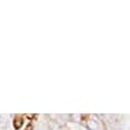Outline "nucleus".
<instances>
[{
  "instance_id": "3",
  "label": "nucleus",
  "mask_w": 130,
  "mask_h": 130,
  "mask_svg": "<svg viewBox=\"0 0 130 130\" xmlns=\"http://www.w3.org/2000/svg\"><path fill=\"white\" fill-rule=\"evenodd\" d=\"M25 130H32V125H31V124H29V125L26 126V129H25Z\"/></svg>"
},
{
  "instance_id": "1",
  "label": "nucleus",
  "mask_w": 130,
  "mask_h": 130,
  "mask_svg": "<svg viewBox=\"0 0 130 130\" xmlns=\"http://www.w3.org/2000/svg\"><path fill=\"white\" fill-rule=\"evenodd\" d=\"M87 128L90 130H98L99 125H98V123L95 122V121H93V119H90L88 122H87Z\"/></svg>"
},
{
  "instance_id": "2",
  "label": "nucleus",
  "mask_w": 130,
  "mask_h": 130,
  "mask_svg": "<svg viewBox=\"0 0 130 130\" xmlns=\"http://www.w3.org/2000/svg\"><path fill=\"white\" fill-rule=\"evenodd\" d=\"M22 123H23L22 118H20V117H17V118L14 119V128H16V129H19L20 125H22Z\"/></svg>"
}]
</instances>
